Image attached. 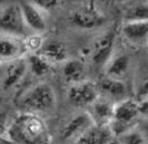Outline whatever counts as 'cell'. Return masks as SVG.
Here are the masks:
<instances>
[{"label": "cell", "instance_id": "obj_3", "mask_svg": "<svg viewBox=\"0 0 148 144\" xmlns=\"http://www.w3.org/2000/svg\"><path fill=\"white\" fill-rule=\"evenodd\" d=\"M140 116L138 102L135 99L127 97L115 104L109 127L114 135L117 137L127 131L136 127L137 121Z\"/></svg>", "mask_w": 148, "mask_h": 144}, {"label": "cell", "instance_id": "obj_18", "mask_svg": "<svg viewBox=\"0 0 148 144\" xmlns=\"http://www.w3.org/2000/svg\"><path fill=\"white\" fill-rule=\"evenodd\" d=\"M62 73L65 79L70 85L87 79V68L85 63L80 59H68L64 64Z\"/></svg>", "mask_w": 148, "mask_h": 144}, {"label": "cell", "instance_id": "obj_9", "mask_svg": "<svg viewBox=\"0 0 148 144\" xmlns=\"http://www.w3.org/2000/svg\"><path fill=\"white\" fill-rule=\"evenodd\" d=\"M95 122L92 120L91 115L88 111L79 112V113L73 115L60 132V136L64 141L67 142H75L82 136L85 132H87Z\"/></svg>", "mask_w": 148, "mask_h": 144}, {"label": "cell", "instance_id": "obj_8", "mask_svg": "<svg viewBox=\"0 0 148 144\" xmlns=\"http://www.w3.org/2000/svg\"><path fill=\"white\" fill-rule=\"evenodd\" d=\"M67 97L74 106L89 107L99 97L97 83L86 79L84 82L71 84L68 90Z\"/></svg>", "mask_w": 148, "mask_h": 144}, {"label": "cell", "instance_id": "obj_13", "mask_svg": "<svg viewBox=\"0 0 148 144\" xmlns=\"http://www.w3.org/2000/svg\"><path fill=\"white\" fill-rule=\"evenodd\" d=\"M115 137L109 125L94 124L74 144H110Z\"/></svg>", "mask_w": 148, "mask_h": 144}, {"label": "cell", "instance_id": "obj_15", "mask_svg": "<svg viewBox=\"0 0 148 144\" xmlns=\"http://www.w3.org/2000/svg\"><path fill=\"white\" fill-rule=\"evenodd\" d=\"M121 35L129 44H147L148 21H126L121 27Z\"/></svg>", "mask_w": 148, "mask_h": 144}, {"label": "cell", "instance_id": "obj_29", "mask_svg": "<svg viewBox=\"0 0 148 144\" xmlns=\"http://www.w3.org/2000/svg\"><path fill=\"white\" fill-rule=\"evenodd\" d=\"M146 1H147V2H148V0H146Z\"/></svg>", "mask_w": 148, "mask_h": 144}, {"label": "cell", "instance_id": "obj_19", "mask_svg": "<svg viewBox=\"0 0 148 144\" xmlns=\"http://www.w3.org/2000/svg\"><path fill=\"white\" fill-rule=\"evenodd\" d=\"M27 63H28V70L36 77H44L53 67L49 61H47L41 55L38 53H32L27 55Z\"/></svg>", "mask_w": 148, "mask_h": 144}, {"label": "cell", "instance_id": "obj_2", "mask_svg": "<svg viewBox=\"0 0 148 144\" xmlns=\"http://www.w3.org/2000/svg\"><path fill=\"white\" fill-rule=\"evenodd\" d=\"M57 104L56 93L47 83H38L26 91L19 99L22 112L44 114L52 111Z\"/></svg>", "mask_w": 148, "mask_h": 144}, {"label": "cell", "instance_id": "obj_25", "mask_svg": "<svg viewBox=\"0 0 148 144\" xmlns=\"http://www.w3.org/2000/svg\"><path fill=\"white\" fill-rule=\"evenodd\" d=\"M8 2H7V0H0V9L3 7L5 5H7Z\"/></svg>", "mask_w": 148, "mask_h": 144}, {"label": "cell", "instance_id": "obj_28", "mask_svg": "<svg viewBox=\"0 0 148 144\" xmlns=\"http://www.w3.org/2000/svg\"><path fill=\"white\" fill-rule=\"evenodd\" d=\"M147 46H148V40H147Z\"/></svg>", "mask_w": 148, "mask_h": 144}, {"label": "cell", "instance_id": "obj_5", "mask_svg": "<svg viewBox=\"0 0 148 144\" xmlns=\"http://www.w3.org/2000/svg\"><path fill=\"white\" fill-rule=\"evenodd\" d=\"M69 23L78 29L94 30L103 27L107 23V18L94 5H88L74 10L69 16Z\"/></svg>", "mask_w": 148, "mask_h": 144}, {"label": "cell", "instance_id": "obj_27", "mask_svg": "<svg viewBox=\"0 0 148 144\" xmlns=\"http://www.w3.org/2000/svg\"><path fill=\"white\" fill-rule=\"evenodd\" d=\"M111 2H120V1H125V0H109Z\"/></svg>", "mask_w": 148, "mask_h": 144}, {"label": "cell", "instance_id": "obj_24", "mask_svg": "<svg viewBox=\"0 0 148 144\" xmlns=\"http://www.w3.org/2000/svg\"><path fill=\"white\" fill-rule=\"evenodd\" d=\"M138 106H139V112L141 116L148 117V97L138 102Z\"/></svg>", "mask_w": 148, "mask_h": 144}, {"label": "cell", "instance_id": "obj_4", "mask_svg": "<svg viewBox=\"0 0 148 144\" xmlns=\"http://www.w3.org/2000/svg\"><path fill=\"white\" fill-rule=\"evenodd\" d=\"M0 31L27 37L29 29L23 21L19 2L7 3L0 9Z\"/></svg>", "mask_w": 148, "mask_h": 144}, {"label": "cell", "instance_id": "obj_21", "mask_svg": "<svg viewBox=\"0 0 148 144\" xmlns=\"http://www.w3.org/2000/svg\"><path fill=\"white\" fill-rule=\"evenodd\" d=\"M120 144H148L145 134L137 126L116 137Z\"/></svg>", "mask_w": 148, "mask_h": 144}, {"label": "cell", "instance_id": "obj_16", "mask_svg": "<svg viewBox=\"0 0 148 144\" xmlns=\"http://www.w3.org/2000/svg\"><path fill=\"white\" fill-rule=\"evenodd\" d=\"M114 106H115L114 103H111L108 99H105L99 96L88 107V112L91 115L95 124H98V125H109L111 117H112Z\"/></svg>", "mask_w": 148, "mask_h": 144}, {"label": "cell", "instance_id": "obj_23", "mask_svg": "<svg viewBox=\"0 0 148 144\" xmlns=\"http://www.w3.org/2000/svg\"><path fill=\"white\" fill-rule=\"evenodd\" d=\"M148 97V77L143 79L140 84L138 85V87L136 88V93H135V97L137 102H140L143 99Z\"/></svg>", "mask_w": 148, "mask_h": 144}, {"label": "cell", "instance_id": "obj_12", "mask_svg": "<svg viewBox=\"0 0 148 144\" xmlns=\"http://www.w3.org/2000/svg\"><path fill=\"white\" fill-rule=\"evenodd\" d=\"M28 72V63L26 57L6 64V68L2 76L3 87L6 90H10L19 85Z\"/></svg>", "mask_w": 148, "mask_h": 144}, {"label": "cell", "instance_id": "obj_1", "mask_svg": "<svg viewBox=\"0 0 148 144\" xmlns=\"http://www.w3.org/2000/svg\"><path fill=\"white\" fill-rule=\"evenodd\" d=\"M6 136L15 144H49V132L40 115L21 112L9 124Z\"/></svg>", "mask_w": 148, "mask_h": 144}, {"label": "cell", "instance_id": "obj_14", "mask_svg": "<svg viewBox=\"0 0 148 144\" xmlns=\"http://www.w3.org/2000/svg\"><path fill=\"white\" fill-rule=\"evenodd\" d=\"M41 55L47 61H49L52 66L65 64L68 61V52L66 46L57 40L44 41L42 46L37 52Z\"/></svg>", "mask_w": 148, "mask_h": 144}, {"label": "cell", "instance_id": "obj_11", "mask_svg": "<svg viewBox=\"0 0 148 144\" xmlns=\"http://www.w3.org/2000/svg\"><path fill=\"white\" fill-rule=\"evenodd\" d=\"M97 87L99 91V96L108 99L114 104L129 97L128 87L123 79L105 76L99 81V83H97Z\"/></svg>", "mask_w": 148, "mask_h": 144}, {"label": "cell", "instance_id": "obj_17", "mask_svg": "<svg viewBox=\"0 0 148 144\" xmlns=\"http://www.w3.org/2000/svg\"><path fill=\"white\" fill-rule=\"evenodd\" d=\"M130 59L125 54H119V55H112L111 58L108 61L104 67L105 76L111 77V78H117L123 79L129 69Z\"/></svg>", "mask_w": 148, "mask_h": 144}, {"label": "cell", "instance_id": "obj_6", "mask_svg": "<svg viewBox=\"0 0 148 144\" xmlns=\"http://www.w3.org/2000/svg\"><path fill=\"white\" fill-rule=\"evenodd\" d=\"M28 54L26 37L0 31V64L6 65L26 57Z\"/></svg>", "mask_w": 148, "mask_h": 144}, {"label": "cell", "instance_id": "obj_22", "mask_svg": "<svg viewBox=\"0 0 148 144\" xmlns=\"http://www.w3.org/2000/svg\"><path fill=\"white\" fill-rule=\"evenodd\" d=\"M30 1L45 12L55 10L60 3V0H30Z\"/></svg>", "mask_w": 148, "mask_h": 144}, {"label": "cell", "instance_id": "obj_7", "mask_svg": "<svg viewBox=\"0 0 148 144\" xmlns=\"http://www.w3.org/2000/svg\"><path fill=\"white\" fill-rule=\"evenodd\" d=\"M116 39L117 36L115 29H109L105 31L104 34H101L92 43V47L90 49L89 55L95 66L103 68L106 66V64L114 55Z\"/></svg>", "mask_w": 148, "mask_h": 144}, {"label": "cell", "instance_id": "obj_10", "mask_svg": "<svg viewBox=\"0 0 148 144\" xmlns=\"http://www.w3.org/2000/svg\"><path fill=\"white\" fill-rule=\"evenodd\" d=\"M19 6L21 9L22 18L29 31L34 34H42L47 29V21L45 17V11L36 5H34L30 0H20Z\"/></svg>", "mask_w": 148, "mask_h": 144}, {"label": "cell", "instance_id": "obj_26", "mask_svg": "<svg viewBox=\"0 0 148 144\" xmlns=\"http://www.w3.org/2000/svg\"><path fill=\"white\" fill-rule=\"evenodd\" d=\"M110 144H120V143L118 142V140H117V138L115 137V140H114V141H112V142H111Z\"/></svg>", "mask_w": 148, "mask_h": 144}, {"label": "cell", "instance_id": "obj_20", "mask_svg": "<svg viewBox=\"0 0 148 144\" xmlns=\"http://www.w3.org/2000/svg\"><path fill=\"white\" fill-rule=\"evenodd\" d=\"M124 20L126 21H148V2L134 3L127 8L124 14Z\"/></svg>", "mask_w": 148, "mask_h": 144}]
</instances>
